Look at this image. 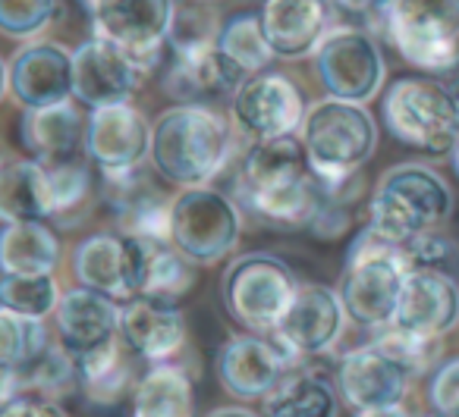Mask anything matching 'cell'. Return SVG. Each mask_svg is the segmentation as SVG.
I'll return each instance as SVG.
<instances>
[{"instance_id": "cell-31", "label": "cell", "mask_w": 459, "mask_h": 417, "mask_svg": "<svg viewBox=\"0 0 459 417\" xmlns=\"http://www.w3.org/2000/svg\"><path fill=\"white\" fill-rule=\"evenodd\" d=\"M0 220H51L48 179L41 160L0 157Z\"/></svg>"}, {"instance_id": "cell-43", "label": "cell", "mask_w": 459, "mask_h": 417, "mask_svg": "<svg viewBox=\"0 0 459 417\" xmlns=\"http://www.w3.org/2000/svg\"><path fill=\"white\" fill-rule=\"evenodd\" d=\"M325 4H327V10H333V13L340 16V20L359 22V29H365L384 0H325Z\"/></svg>"}, {"instance_id": "cell-3", "label": "cell", "mask_w": 459, "mask_h": 417, "mask_svg": "<svg viewBox=\"0 0 459 417\" xmlns=\"http://www.w3.org/2000/svg\"><path fill=\"white\" fill-rule=\"evenodd\" d=\"M453 214V191L437 170L425 164L390 166L371 195L368 226L390 245H406L409 239L437 229Z\"/></svg>"}, {"instance_id": "cell-40", "label": "cell", "mask_w": 459, "mask_h": 417, "mask_svg": "<svg viewBox=\"0 0 459 417\" xmlns=\"http://www.w3.org/2000/svg\"><path fill=\"white\" fill-rule=\"evenodd\" d=\"M214 41L217 32L211 16H204L202 10H177L170 35H167V45L173 47V54L202 51V47H211Z\"/></svg>"}, {"instance_id": "cell-6", "label": "cell", "mask_w": 459, "mask_h": 417, "mask_svg": "<svg viewBox=\"0 0 459 417\" xmlns=\"http://www.w3.org/2000/svg\"><path fill=\"white\" fill-rule=\"evenodd\" d=\"M299 141L306 148L308 166L325 183H350L375 154L377 126L365 104L325 98L308 107Z\"/></svg>"}, {"instance_id": "cell-26", "label": "cell", "mask_w": 459, "mask_h": 417, "mask_svg": "<svg viewBox=\"0 0 459 417\" xmlns=\"http://www.w3.org/2000/svg\"><path fill=\"white\" fill-rule=\"evenodd\" d=\"M22 145L29 148L35 160L54 164V160L76 157L79 145L85 141V123L70 101L54 107H35L22 114L20 123Z\"/></svg>"}, {"instance_id": "cell-37", "label": "cell", "mask_w": 459, "mask_h": 417, "mask_svg": "<svg viewBox=\"0 0 459 417\" xmlns=\"http://www.w3.org/2000/svg\"><path fill=\"white\" fill-rule=\"evenodd\" d=\"M375 345L381 348L387 358H394L412 379L428 373L431 367H437V358H440V339L409 333V329H400V327H394V323L377 329Z\"/></svg>"}, {"instance_id": "cell-23", "label": "cell", "mask_w": 459, "mask_h": 417, "mask_svg": "<svg viewBox=\"0 0 459 417\" xmlns=\"http://www.w3.org/2000/svg\"><path fill=\"white\" fill-rule=\"evenodd\" d=\"M325 0H264L262 29L274 57L296 60L315 54L327 35Z\"/></svg>"}, {"instance_id": "cell-19", "label": "cell", "mask_w": 459, "mask_h": 417, "mask_svg": "<svg viewBox=\"0 0 459 417\" xmlns=\"http://www.w3.org/2000/svg\"><path fill=\"white\" fill-rule=\"evenodd\" d=\"M10 95L26 110L73 98V54L54 41H35L10 60Z\"/></svg>"}, {"instance_id": "cell-15", "label": "cell", "mask_w": 459, "mask_h": 417, "mask_svg": "<svg viewBox=\"0 0 459 417\" xmlns=\"http://www.w3.org/2000/svg\"><path fill=\"white\" fill-rule=\"evenodd\" d=\"M299 361L264 336H237L217 352V379L230 396L243 402H262Z\"/></svg>"}, {"instance_id": "cell-2", "label": "cell", "mask_w": 459, "mask_h": 417, "mask_svg": "<svg viewBox=\"0 0 459 417\" xmlns=\"http://www.w3.org/2000/svg\"><path fill=\"white\" fill-rule=\"evenodd\" d=\"M233 148L230 120L208 104H177L152 126V166L164 183L198 189L227 166Z\"/></svg>"}, {"instance_id": "cell-10", "label": "cell", "mask_w": 459, "mask_h": 417, "mask_svg": "<svg viewBox=\"0 0 459 417\" xmlns=\"http://www.w3.org/2000/svg\"><path fill=\"white\" fill-rule=\"evenodd\" d=\"M315 72L331 98L352 104H368L381 91L387 66L377 38L368 29L340 26L327 29L315 51Z\"/></svg>"}, {"instance_id": "cell-14", "label": "cell", "mask_w": 459, "mask_h": 417, "mask_svg": "<svg viewBox=\"0 0 459 417\" xmlns=\"http://www.w3.org/2000/svg\"><path fill=\"white\" fill-rule=\"evenodd\" d=\"M85 154L101 173H126L142 166L152 151V126L133 104L95 107L85 120Z\"/></svg>"}, {"instance_id": "cell-5", "label": "cell", "mask_w": 459, "mask_h": 417, "mask_svg": "<svg viewBox=\"0 0 459 417\" xmlns=\"http://www.w3.org/2000/svg\"><path fill=\"white\" fill-rule=\"evenodd\" d=\"M406 273L400 245H390L375 229L365 226L346 251V267L337 285L346 317L365 329L390 327Z\"/></svg>"}, {"instance_id": "cell-25", "label": "cell", "mask_w": 459, "mask_h": 417, "mask_svg": "<svg viewBox=\"0 0 459 417\" xmlns=\"http://www.w3.org/2000/svg\"><path fill=\"white\" fill-rule=\"evenodd\" d=\"M262 411L264 417H337L340 402L327 373L299 361L262 398Z\"/></svg>"}, {"instance_id": "cell-41", "label": "cell", "mask_w": 459, "mask_h": 417, "mask_svg": "<svg viewBox=\"0 0 459 417\" xmlns=\"http://www.w3.org/2000/svg\"><path fill=\"white\" fill-rule=\"evenodd\" d=\"M428 404L434 417H459V358L440 361L428 379Z\"/></svg>"}, {"instance_id": "cell-36", "label": "cell", "mask_w": 459, "mask_h": 417, "mask_svg": "<svg viewBox=\"0 0 459 417\" xmlns=\"http://www.w3.org/2000/svg\"><path fill=\"white\" fill-rule=\"evenodd\" d=\"M22 386L32 396H45V398H57L66 392L79 389V373H76V361L66 352L64 345H48L39 358L29 367H22Z\"/></svg>"}, {"instance_id": "cell-1", "label": "cell", "mask_w": 459, "mask_h": 417, "mask_svg": "<svg viewBox=\"0 0 459 417\" xmlns=\"http://www.w3.org/2000/svg\"><path fill=\"white\" fill-rule=\"evenodd\" d=\"M350 185H327L308 166L299 135H287L274 141H255L249 148L239 166L237 195L239 204L258 220L308 229L327 198L333 191H346Z\"/></svg>"}, {"instance_id": "cell-45", "label": "cell", "mask_w": 459, "mask_h": 417, "mask_svg": "<svg viewBox=\"0 0 459 417\" xmlns=\"http://www.w3.org/2000/svg\"><path fill=\"white\" fill-rule=\"evenodd\" d=\"M434 79H437V82L444 85L446 91H450V98H453V101L459 104V57L453 60V64L446 66V70L440 72V76H434Z\"/></svg>"}, {"instance_id": "cell-49", "label": "cell", "mask_w": 459, "mask_h": 417, "mask_svg": "<svg viewBox=\"0 0 459 417\" xmlns=\"http://www.w3.org/2000/svg\"><path fill=\"white\" fill-rule=\"evenodd\" d=\"M95 4H98V0H79V7H82L89 16H91V10H95Z\"/></svg>"}, {"instance_id": "cell-9", "label": "cell", "mask_w": 459, "mask_h": 417, "mask_svg": "<svg viewBox=\"0 0 459 417\" xmlns=\"http://www.w3.org/2000/svg\"><path fill=\"white\" fill-rule=\"evenodd\" d=\"M239 208L230 195L208 185L183 189L173 198L170 242L192 264H217L239 242Z\"/></svg>"}, {"instance_id": "cell-42", "label": "cell", "mask_w": 459, "mask_h": 417, "mask_svg": "<svg viewBox=\"0 0 459 417\" xmlns=\"http://www.w3.org/2000/svg\"><path fill=\"white\" fill-rule=\"evenodd\" d=\"M0 417H66V411L54 398L26 392V396H20L16 402H10L7 408L0 411Z\"/></svg>"}, {"instance_id": "cell-18", "label": "cell", "mask_w": 459, "mask_h": 417, "mask_svg": "<svg viewBox=\"0 0 459 417\" xmlns=\"http://www.w3.org/2000/svg\"><path fill=\"white\" fill-rule=\"evenodd\" d=\"M409 383L412 377L375 342L346 352L337 364V389L343 402H350L356 411L403 404V398L409 396Z\"/></svg>"}, {"instance_id": "cell-50", "label": "cell", "mask_w": 459, "mask_h": 417, "mask_svg": "<svg viewBox=\"0 0 459 417\" xmlns=\"http://www.w3.org/2000/svg\"><path fill=\"white\" fill-rule=\"evenodd\" d=\"M450 157H453V170H456V176H459V145L453 148V154H450Z\"/></svg>"}, {"instance_id": "cell-46", "label": "cell", "mask_w": 459, "mask_h": 417, "mask_svg": "<svg viewBox=\"0 0 459 417\" xmlns=\"http://www.w3.org/2000/svg\"><path fill=\"white\" fill-rule=\"evenodd\" d=\"M352 417H412L403 404H384V408H362Z\"/></svg>"}, {"instance_id": "cell-34", "label": "cell", "mask_w": 459, "mask_h": 417, "mask_svg": "<svg viewBox=\"0 0 459 417\" xmlns=\"http://www.w3.org/2000/svg\"><path fill=\"white\" fill-rule=\"evenodd\" d=\"M48 179V208H51V220L70 223V214L82 210L91 195V170L79 157L54 160L45 164Z\"/></svg>"}, {"instance_id": "cell-35", "label": "cell", "mask_w": 459, "mask_h": 417, "mask_svg": "<svg viewBox=\"0 0 459 417\" xmlns=\"http://www.w3.org/2000/svg\"><path fill=\"white\" fill-rule=\"evenodd\" d=\"M60 285L54 273L41 277H16V273H0V304L32 320H45L48 314L57 311Z\"/></svg>"}, {"instance_id": "cell-4", "label": "cell", "mask_w": 459, "mask_h": 417, "mask_svg": "<svg viewBox=\"0 0 459 417\" xmlns=\"http://www.w3.org/2000/svg\"><path fill=\"white\" fill-rule=\"evenodd\" d=\"M409 66L440 76L459 57V0H384L368 20Z\"/></svg>"}, {"instance_id": "cell-39", "label": "cell", "mask_w": 459, "mask_h": 417, "mask_svg": "<svg viewBox=\"0 0 459 417\" xmlns=\"http://www.w3.org/2000/svg\"><path fill=\"white\" fill-rule=\"evenodd\" d=\"M57 0H0V32L10 38H29L54 20Z\"/></svg>"}, {"instance_id": "cell-7", "label": "cell", "mask_w": 459, "mask_h": 417, "mask_svg": "<svg viewBox=\"0 0 459 417\" xmlns=\"http://www.w3.org/2000/svg\"><path fill=\"white\" fill-rule=\"evenodd\" d=\"M387 132L425 157H446L459 145V104L437 79H396L381 101Z\"/></svg>"}, {"instance_id": "cell-30", "label": "cell", "mask_w": 459, "mask_h": 417, "mask_svg": "<svg viewBox=\"0 0 459 417\" xmlns=\"http://www.w3.org/2000/svg\"><path fill=\"white\" fill-rule=\"evenodd\" d=\"M133 417H195V386L177 364H152L133 392Z\"/></svg>"}, {"instance_id": "cell-24", "label": "cell", "mask_w": 459, "mask_h": 417, "mask_svg": "<svg viewBox=\"0 0 459 417\" xmlns=\"http://www.w3.org/2000/svg\"><path fill=\"white\" fill-rule=\"evenodd\" d=\"M54 317H57L60 345L70 354L114 339L117 327H120V308H117V302H110L101 292L85 289V285L66 289L60 295Z\"/></svg>"}, {"instance_id": "cell-48", "label": "cell", "mask_w": 459, "mask_h": 417, "mask_svg": "<svg viewBox=\"0 0 459 417\" xmlns=\"http://www.w3.org/2000/svg\"><path fill=\"white\" fill-rule=\"evenodd\" d=\"M7 91H10V70H7V64L0 60V101L7 98Z\"/></svg>"}, {"instance_id": "cell-28", "label": "cell", "mask_w": 459, "mask_h": 417, "mask_svg": "<svg viewBox=\"0 0 459 417\" xmlns=\"http://www.w3.org/2000/svg\"><path fill=\"white\" fill-rule=\"evenodd\" d=\"M60 239L45 220L4 223L0 229V273L41 277L60 267Z\"/></svg>"}, {"instance_id": "cell-22", "label": "cell", "mask_w": 459, "mask_h": 417, "mask_svg": "<svg viewBox=\"0 0 459 417\" xmlns=\"http://www.w3.org/2000/svg\"><path fill=\"white\" fill-rule=\"evenodd\" d=\"M117 336L135 358L148 364L177 361L186 345V317L177 304L154 302V298H133L120 308Z\"/></svg>"}, {"instance_id": "cell-11", "label": "cell", "mask_w": 459, "mask_h": 417, "mask_svg": "<svg viewBox=\"0 0 459 417\" xmlns=\"http://www.w3.org/2000/svg\"><path fill=\"white\" fill-rule=\"evenodd\" d=\"M173 16V0H98L91 10L95 35L123 47L139 76L158 66Z\"/></svg>"}, {"instance_id": "cell-12", "label": "cell", "mask_w": 459, "mask_h": 417, "mask_svg": "<svg viewBox=\"0 0 459 417\" xmlns=\"http://www.w3.org/2000/svg\"><path fill=\"white\" fill-rule=\"evenodd\" d=\"M308 107L299 85L283 72H258L249 76L233 95V120L246 139L274 141L296 135L302 129Z\"/></svg>"}, {"instance_id": "cell-13", "label": "cell", "mask_w": 459, "mask_h": 417, "mask_svg": "<svg viewBox=\"0 0 459 417\" xmlns=\"http://www.w3.org/2000/svg\"><path fill=\"white\" fill-rule=\"evenodd\" d=\"M343 323L346 311L337 289L321 283H299L293 304L287 308L283 320L277 323L271 336L296 361H308L318 358V354H327L337 345Z\"/></svg>"}, {"instance_id": "cell-47", "label": "cell", "mask_w": 459, "mask_h": 417, "mask_svg": "<svg viewBox=\"0 0 459 417\" xmlns=\"http://www.w3.org/2000/svg\"><path fill=\"white\" fill-rule=\"evenodd\" d=\"M208 417H258V414L249 408H217V411H211Z\"/></svg>"}, {"instance_id": "cell-32", "label": "cell", "mask_w": 459, "mask_h": 417, "mask_svg": "<svg viewBox=\"0 0 459 417\" xmlns=\"http://www.w3.org/2000/svg\"><path fill=\"white\" fill-rule=\"evenodd\" d=\"M214 45L221 47L246 76H258V72L268 70V64L274 60V51H271L268 38H264L262 16H252V13L233 16V20L223 22Z\"/></svg>"}, {"instance_id": "cell-16", "label": "cell", "mask_w": 459, "mask_h": 417, "mask_svg": "<svg viewBox=\"0 0 459 417\" xmlns=\"http://www.w3.org/2000/svg\"><path fill=\"white\" fill-rule=\"evenodd\" d=\"M126 251V279L133 298L177 304L195 283V264L177 251L170 242L123 235Z\"/></svg>"}, {"instance_id": "cell-27", "label": "cell", "mask_w": 459, "mask_h": 417, "mask_svg": "<svg viewBox=\"0 0 459 417\" xmlns=\"http://www.w3.org/2000/svg\"><path fill=\"white\" fill-rule=\"evenodd\" d=\"M73 270L79 285L101 292L110 302H133L126 279V251H123V233H95L79 242L73 254Z\"/></svg>"}, {"instance_id": "cell-8", "label": "cell", "mask_w": 459, "mask_h": 417, "mask_svg": "<svg viewBox=\"0 0 459 417\" xmlns=\"http://www.w3.org/2000/svg\"><path fill=\"white\" fill-rule=\"evenodd\" d=\"M299 292L293 267L271 251H249L230 260L221 279L223 308L237 323L255 333H274Z\"/></svg>"}, {"instance_id": "cell-29", "label": "cell", "mask_w": 459, "mask_h": 417, "mask_svg": "<svg viewBox=\"0 0 459 417\" xmlns=\"http://www.w3.org/2000/svg\"><path fill=\"white\" fill-rule=\"evenodd\" d=\"M129 348L123 345L120 336L101 342L95 348L76 352V373H79V389L85 392L91 404H117L133 386V367H129Z\"/></svg>"}, {"instance_id": "cell-33", "label": "cell", "mask_w": 459, "mask_h": 417, "mask_svg": "<svg viewBox=\"0 0 459 417\" xmlns=\"http://www.w3.org/2000/svg\"><path fill=\"white\" fill-rule=\"evenodd\" d=\"M48 342L45 320H32L0 304V370H22L39 358Z\"/></svg>"}, {"instance_id": "cell-17", "label": "cell", "mask_w": 459, "mask_h": 417, "mask_svg": "<svg viewBox=\"0 0 459 417\" xmlns=\"http://www.w3.org/2000/svg\"><path fill=\"white\" fill-rule=\"evenodd\" d=\"M139 70L126 57V51L108 38L95 35L73 54V95L91 110L126 104L139 89Z\"/></svg>"}, {"instance_id": "cell-38", "label": "cell", "mask_w": 459, "mask_h": 417, "mask_svg": "<svg viewBox=\"0 0 459 417\" xmlns=\"http://www.w3.org/2000/svg\"><path fill=\"white\" fill-rule=\"evenodd\" d=\"M400 251L406 270H434L459 279V245L437 229H428V233L409 239L406 245H400Z\"/></svg>"}, {"instance_id": "cell-44", "label": "cell", "mask_w": 459, "mask_h": 417, "mask_svg": "<svg viewBox=\"0 0 459 417\" xmlns=\"http://www.w3.org/2000/svg\"><path fill=\"white\" fill-rule=\"evenodd\" d=\"M20 396H26L20 370H0V411L7 408L10 402H16Z\"/></svg>"}, {"instance_id": "cell-21", "label": "cell", "mask_w": 459, "mask_h": 417, "mask_svg": "<svg viewBox=\"0 0 459 417\" xmlns=\"http://www.w3.org/2000/svg\"><path fill=\"white\" fill-rule=\"evenodd\" d=\"M246 72L239 70L217 45L202 47V51L173 54V64L167 70L164 89L173 101L179 104H208L227 101L246 82Z\"/></svg>"}, {"instance_id": "cell-20", "label": "cell", "mask_w": 459, "mask_h": 417, "mask_svg": "<svg viewBox=\"0 0 459 417\" xmlns=\"http://www.w3.org/2000/svg\"><path fill=\"white\" fill-rule=\"evenodd\" d=\"M459 323V279L434 270H409L403 279L394 327L440 339Z\"/></svg>"}]
</instances>
